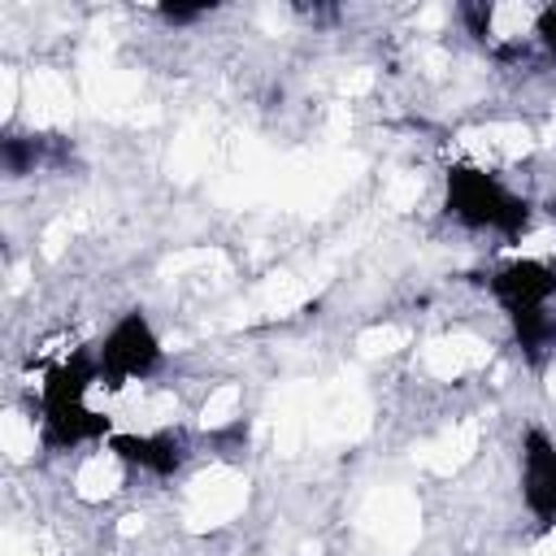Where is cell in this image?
I'll return each instance as SVG.
<instances>
[{
  "instance_id": "cell-1",
  "label": "cell",
  "mask_w": 556,
  "mask_h": 556,
  "mask_svg": "<svg viewBox=\"0 0 556 556\" xmlns=\"http://www.w3.org/2000/svg\"><path fill=\"white\" fill-rule=\"evenodd\" d=\"M447 213L469 230H495L504 243H517L530 230V200L478 165L447 169Z\"/></svg>"
},
{
  "instance_id": "cell-2",
  "label": "cell",
  "mask_w": 556,
  "mask_h": 556,
  "mask_svg": "<svg viewBox=\"0 0 556 556\" xmlns=\"http://www.w3.org/2000/svg\"><path fill=\"white\" fill-rule=\"evenodd\" d=\"M96 361H100V382L126 387L130 378H148L161 365V339L152 334L148 317L139 308H130L104 334V343L96 348Z\"/></svg>"
},
{
  "instance_id": "cell-3",
  "label": "cell",
  "mask_w": 556,
  "mask_h": 556,
  "mask_svg": "<svg viewBox=\"0 0 556 556\" xmlns=\"http://www.w3.org/2000/svg\"><path fill=\"white\" fill-rule=\"evenodd\" d=\"M521 500L534 513V521H556V443L539 426L521 434Z\"/></svg>"
},
{
  "instance_id": "cell-4",
  "label": "cell",
  "mask_w": 556,
  "mask_h": 556,
  "mask_svg": "<svg viewBox=\"0 0 556 556\" xmlns=\"http://www.w3.org/2000/svg\"><path fill=\"white\" fill-rule=\"evenodd\" d=\"M491 295L504 304V313H521V308H547V300L556 295V265L547 261H508L495 274H486Z\"/></svg>"
},
{
  "instance_id": "cell-5",
  "label": "cell",
  "mask_w": 556,
  "mask_h": 556,
  "mask_svg": "<svg viewBox=\"0 0 556 556\" xmlns=\"http://www.w3.org/2000/svg\"><path fill=\"white\" fill-rule=\"evenodd\" d=\"M109 452L126 465H139L148 469L152 478H174L187 460V443L182 434L174 430H161V434H109Z\"/></svg>"
},
{
  "instance_id": "cell-6",
  "label": "cell",
  "mask_w": 556,
  "mask_h": 556,
  "mask_svg": "<svg viewBox=\"0 0 556 556\" xmlns=\"http://www.w3.org/2000/svg\"><path fill=\"white\" fill-rule=\"evenodd\" d=\"M39 430H43V447L61 452V447H78L87 439H104L113 430V421L87 404H43Z\"/></svg>"
},
{
  "instance_id": "cell-7",
  "label": "cell",
  "mask_w": 556,
  "mask_h": 556,
  "mask_svg": "<svg viewBox=\"0 0 556 556\" xmlns=\"http://www.w3.org/2000/svg\"><path fill=\"white\" fill-rule=\"evenodd\" d=\"M508 321H513V339L530 361L556 348V317L547 308H521V313H508Z\"/></svg>"
},
{
  "instance_id": "cell-8",
  "label": "cell",
  "mask_w": 556,
  "mask_h": 556,
  "mask_svg": "<svg viewBox=\"0 0 556 556\" xmlns=\"http://www.w3.org/2000/svg\"><path fill=\"white\" fill-rule=\"evenodd\" d=\"M156 13H161V22H169V26H187V22H200V17L208 13V4H161Z\"/></svg>"
},
{
  "instance_id": "cell-9",
  "label": "cell",
  "mask_w": 556,
  "mask_h": 556,
  "mask_svg": "<svg viewBox=\"0 0 556 556\" xmlns=\"http://www.w3.org/2000/svg\"><path fill=\"white\" fill-rule=\"evenodd\" d=\"M534 35H539V43L556 56V4L539 9V17H534Z\"/></svg>"
},
{
  "instance_id": "cell-10",
  "label": "cell",
  "mask_w": 556,
  "mask_h": 556,
  "mask_svg": "<svg viewBox=\"0 0 556 556\" xmlns=\"http://www.w3.org/2000/svg\"><path fill=\"white\" fill-rule=\"evenodd\" d=\"M491 13H495L491 4H469V9H465V22H469V30H473L478 39H486V26H491Z\"/></svg>"
},
{
  "instance_id": "cell-11",
  "label": "cell",
  "mask_w": 556,
  "mask_h": 556,
  "mask_svg": "<svg viewBox=\"0 0 556 556\" xmlns=\"http://www.w3.org/2000/svg\"><path fill=\"white\" fill-rule=\"evenodd\" d=\"M543 208H547V217H552V222H556V195H552V200H547V204H543Z\"/></svg>"
}]
</instances>
